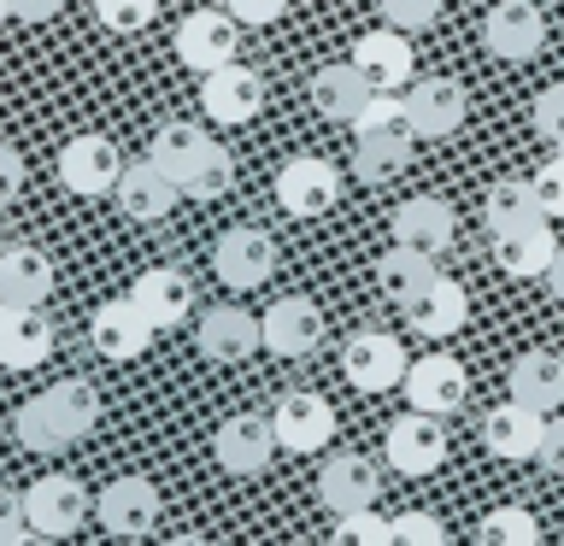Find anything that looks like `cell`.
I'll use <instances>...</instances> for the list:
<instances>
[{"mask_svg": "<svg viewBox=\"0 0 564 546\" xmlns=\"http://www.w3.org/2000/svg\"><path fill=\"white\" fill-rule=\"evenodd\" d=\"M405 364L412 359H405V347L388 329H359V335H347V347H341V370L359 394H388V387H400Z\"/></svg>", "mask_w": 564, "mask_h": 546, "instance_id": "5b68a950", "label": "cell"}, {"mask_svg": "<svg viewBox=\"0 0 564 546\" xmlns=\"http://www.w3.org/2000/svg\"><path fill=\"white\" fill-rule=\"evenodd\" d=\"M541 429H546V412H535L523 400H506L482 417V447L494 458H506V465H523V458L541 452Z\"/></svg>", "mask_w": 564, "mask_h": 546, "instance_id": "ffe728a7", "label": "cell"}, {"mask_svg": "<svg viewBox=\"0 0 564 546\" xmlns=\"http://www.w3.org/2000/svg\"><path fill=\"white\" fill-rule=\"evenodd\" d=\"M95 18L118 35H135L159 18V0H95Z\"/></svg>", "mask_w": 564, "mask_h": 546, "instance_id": "74e56055", "label": "cell"}, {"mask_svg": "<svg viewBox=\"0 0 564 546\" xmlns=\"http://www.w3.org/2000/svg\"><path fill=\"white\" fill-rule=\"evenodd\" d=\"M546 288H553V299L564 306V247L553 253V264H546Z\"/></svg>", "mask_w": 564, "mask_h": 546, "instance_id": "c3c4849f", "label": "cell"}, {"mask_svg": "<svg viewBox=\"0 0 564 546\" xmlns=\"http://www.w3.org/2000/svg\"><path fill=\"white\" fill-rule=\"evenodd\" d=\"M112 194H118V211L130 223H159V218H171V206H176V194H183V188H176L153 159H141V165H123Z\"/></svg>", "mask_w": 564, "mask_h": 546, "instance_id": "603a6c76", "label": "cell"}, {"mask_svg": "<svg viewBox=\"0 0 564 546\" xmlns=\"http://www.w3.org/2000/svg\"><path fill=\"white\" fill-rule=\"evenodd\" d=\"M488 546H535L541 540V523L529 517L523 505H500V511H488L482 528H476Z\"/></svg>", "mask_w": 564, "mask_h": 546, "instance_id": "d590c367", "label": "cell"}, {"mask_svg": "<svg viewBox=\"0 0 564 546\" xmlns=\"http://www.w3.org/2000/svg\"><path fill=\"white\" fill-rule=\"evenodd\" d=\"M212 452H218V470H229V476H259L276 458L271 417H247V412L224 417L218 435H212Z\"/></svg>", "mask_w": 564, "mask_h": 546, "instance_id": "4fadbf2b", "label": "cell"}, {"mask_svg": "<svg viewBox=\"0 0 564 546\" xmlns=\"http://www.w3.org/2000/svg\"><path fill=\"white\" fill-rule=\"evenodd\" d=\"M382 452H388V465H394L400 476H435L441 465H447V429H441V417L435 412H405L388 423V435H382Z\"/></svg>", "mask_w": 564, "mask_h": 546, "instance_id": "3957f363", "label": "cell"}, {"mask_svg": "<svg viewBox=\"0 0 564 546\" xmlns=\"http://www.w3.org/2000/svg\"><path fill=\"white\" fill-rule=\"evenodd\" d=\"M135 306L153 317V329H183L188 312H194V288L183 271H171V264H159V271H141L135 276Z\"/></svg>", "mask_w": 564, "mask_h": 546, "instance_id": "d4e9b609", "label": "cell"}, {"mask_svg": "<svg viewBox=\"0 0 564 546\" xmlns=\"http://www.w3.org/2000/svg\"><path fill=\"white\" fill-rule=\"evenodd\" d=\"M405 112L423 141H447L465 123V83L458 77H412L405 83Z\"/></svg>", "mask_w": 564, "mask_h": 546, "instance_id": "7c38bea8", "label": "cell"}, {"mask_svg": "<svg viewBox=\"0 0 564 546\" xmlns=\"http://www.w3.org/2000/svg\"><path fill=\"white\" fill-rule=\"evenodd\" d=\"M482 218H488L494 236H506V229H523V223L546 218V211H541L529 176H500V183H488V194H482Z\"/></svg>", "mask_w": 564, "mask_h": 546, "instance_id": "1f68e13d", "label": "cell"}, {"mask_svg": "<svg viewBox=\"0 0 564 546\" xmlns=\"http://www.w3.org/2000/svg\"><path fill=\"white\" fill-rule=\"evenodd\" d=\"M153 317L135 306V294H123V299H106V306L95 312V324H88V341H95L100 359H141L153 341Z\"/></svg>", "mask_w": 564, "mask_h": 546, "instance_id": "2e32d148", "label": "cell"}, {"mask_svg": "<svg viewBox=\"0 0 564 546\" xmlns=\"http://www.w3.org/2000/svg\"><path fill=\"white\" fill-rule=\"evenodd\" d=\"M24 194V153L0 141V206H12Z\"/></svg>", "mask_w": 564, "mask_h": 546, "instance_id": "bcb514c9", "label": "cell"}, {"mask_svg": "<svg viewBox=\"0 0 564 546\" xmlns=\"http://www.w3.org/2000/svg\"><path fill=\"white\" fill-rule=\"evenodd\" d=\"M271 188H276V200H282L289 218H324V211L341 200V171H335L329 159H317V153H300L276 171Z\"/></svg>", "mask_w": 564, "mask_h": 546, "instance_id": "ba28073f", "label": "cell"}, {"mask_svg": "<svg viewBox=\"0 0 564 546\" xmlns=\"http://www.w3.org/2000/svg\"><path fill=\"white\" fill-rule=\"evenodd\" d=\"M200 106H206V118L212 123H247V118H259L264 112V77L253 65H218V70H206V83H200Z\"/></svg>", "mask_w": 564, "mask_h": 546, "instance_id": "8fae6325", "label": "cell"}, {"mask_svg": "<svg viewBox=\"0 0 564 546\" xmlns=\"http://www.w3.org/2000/svg\"><path fill=\"white\" fill-rule=\"evenodd\" d=\"M206 141H212V135L200 130V123H159V130H153V148H148V159H153V165L171 176L176 188H183V176H188V165H194V159H200V148H206Z\"/></svg>", "mask_w": 564, "mask_h": 546, "instance_id": "836d02e7", "label": "cell"}, {"mask_svg": "<svg viewBox=\"0 0 564 546\" xmlns=\"http://www.w3.org/2000/svg\"><path fill=\"white\" fill-rule=\"evenodd\" d=\"M441 18V0H382V24L400 30H430Z\"/></svg>", "mask_w": 564, "mask_h": 546, "instance_id": "60d3db41", "label": "cell"}, {"mask_svg": "<svg viewBox=\"0 0 564 546\" xmlns=\"http://www.w3.org/2000/svg\"><path fill=\"white\" fill-rule=\"evenodd\" d=\"M529 183H535V200H541L546 218H564V153L546 159V165L529 176Z\"/></svg>", "mask_w": 564, "mask_h": 546, "instance_id": "ab89813d", "label": "cell"}, {"mask_svg": "<svg viewBox=\"0 0 564 546\" xmlns=\"http://www.w3.org/2000/svg\"><path fill=\"white\" fill-rule=\"evenodd\" d=\"M394 241H405V247H423V253H447L453 247V236H458V218H453V206L447 200H435V194H417V200H405L394 218Z\"/></svg>", "mask_w": 564, "mask_h": 546, "instance_id": "cb8c5ba5", "label": "cell"}, {"mask_svg": "<svg viewBox=\"0 0 564 546\" xmlns=\"http://www.w3.org/2000/svg\"><path fill=\"white\" fill-rule=\"evenodd\" d=\"M535 465H541L546 476H564V412H546V429H541Z\"/></svg>", "mask_w": 564, "mask_h": 546, "instance_id": "b9f144b4", "label": "cell"}, {"mask_svg": "<svg viewBox=\"0 0 564 546\" xmlns=\"http://www.w3.org/2000/svg\"><path fill=\"white\" fill-rule=\"evenodd\" d=\"M553 148H558V153H564V130H558V135H553Z\"/></svg>", "mask_w": 564, "mask_h": 546, "instance_id": "816d5d0a", "label": "cell"}, {"mask_svg": "<svg viewBox=\"0 0 564 546\" xmlns=\"http://www.w3.org/2000/svg\"><path fill=\"white\" fill-rule=\"evenodd\" d=\"M24 517H30V535H42V540L77 535L83 517H88V488L65 470L35 476V482L24 488Z\"/></svg>", "mask_w": 564, "mask_h": 546, "instance_id": "7a4b0ae2", "label": "cell"}, {"mask_svg": "<svg viewBox=\"0 0 564 546\" xmlns=\"http://www.w3.org/2000/svg\"><path fill=\"white\" fill-rule=\"evenodd\" d=\"M30 535V517H24V493L0 488V546H18Z\"/></svg>", "mask_w": 564, "mask_h": 546, "instance_id": "7bdbcfd3", "label": "cell"}, {"mask_svg": "<svg viewBox=\"0 0 564 546\" xmlns=\"http://www.w3.org/2000/svg\"><path fill=\"white\" fill-rule=\"evenodd\" d=\"M0 18H12V0H0Z\"/></svg>", "mask_w": 564, "mask_h": 546, "instance_id": "f907efd6", "label": "cell"}, {"mask_svg": "<svg viewBox=\"0 0 564 546\" xmlns=\"http://www.w3.org/2000/svg\"><path fill=\"white\" fill-rule=\"evenodd\" d=\"M412 141H417V130H359V141H352V171L365 183H388V176L405 171Z\"/></svg>", "mask_w": 564, "mask_h": 546, "instance_id": "f546056e", "label": "cell"}, {"mask_svg": "<svg viewBox=\"0 0 564 546\" xmlns=\"http://www.w3.org/2000/svg\"><path fill=\"white\" fill-rule=\"evenodd\" d=\"M59 12H65V0H12V18H24V24H47Z\"/></svg>", "mask_w": 564, "mask_h": 546, "instance_id": "7dc6e473", "label": "cell"}, {"mask_svg": "<svg viewBox=\"0 0 564 546\" xmlns=\"http://www.w3.org/2000/svg\"><path fill=\"white\" fill-rule=\"evenodd\" d=\"M95 517L112 535H148L159 523V488L148 476H118V482H106L95 493Z\"/></svg>", "mask_w": 564, "mask_h": 546, "instance_id": "ac0fdd59", "label": "cell"}, {"mask_svg": "<svg viewBox=\"0 0 564 546\" xmlns=\"http://www.w3.org/2000/svg\"><path fill=\"white\" fill-rule=\"evenodd\" d=\"M558 253V241H553V229H546V218L535 223H523V229H506V236H494V264H500L506 276H546V264H553Z\"/></svg>", "mask_w": 564, "mask_h": 546, "instance_id": "4316f807", "label": "cell"}, {"mask_svg": "<svg viewBox=\"0 0 564 546\" xmlns=\"http://www.w3.org/2000/svg\"><path fill=\"white\" fill-rule=\"evenodd\" d=\"M212 271H218V282L236 288V294L259 288V282H271V271H276V241L264 236V229H253V223L224 229L218 247H212Z\"/></svg>", "mask_w": 564, "mask_h": 546, "instance_id": "8992f818", "label": "cell"}, {"mask_svg": "<svg viewBox=\"0 0 564 546\" xmlns=\"http://www.w3.org/2000/svg\"><path fill=\"white\" fill-rule=\"evenodd\" d=\"M47 352H53V317L47 312L24 306L7 329H0V364L7 370H35Z\"/></svg>", "mask_w": 564, "mask_h": 546, "instance_id": "4dcf8cb0", "label": "cell"}, {"mask_svg": "<svg viewBox=\"0 0 564 546\" xmlns=\"http://www.w3.org/2000/svg\"><path fill=\"white\" fill-rule=\"evenodd\" d=\"M482 47L494 53V59H535V53L546 47V18L535 0H494L488 18H482Z\"/></svg>", "mask_w": 564, "mask_h": 546, "instance_id": "9c48e42d", "label": "cell"}, {"mask_svg": "<svg viewBox=\"0 0 564 546\" xmlns=\"http://www.w3.org/2000/svg\"><path fill=\"white\" fill-rule=\"evenodd\" d=\"M229 183H236V159H229L224 141H206L200 159H194L188 176H183V194L188 200H224Z\"/></svg>", "mask_w": 564, "mask_h": 546, "instance_id": "e575fe53", "label": "cell"}, {"mask_svg": "<svg viewBox=\"0 0 564 546\" xmlns=\"http://www.w3.org/2000/svg\"><path fill=\"white\" fill-rule=\"evenodd\" d=\"M352 65L370 77V88H405L417 70V53H412V30L388 24V30H365L352 42Z\"/></svg>", "mask_w": 564, "mask_h": 546, "instance_id": "e0dca14e", "label": "cell"}, {"mask_svg": "<svg viewBox=\"0 0 564 546\" xmlns=\"http://www.w3.org/2000/svg\"><path fill=\"white\" fill-rule=\"evenodd\" d=\"M535 130L546 141L564 130V83H553V88H541V95H535Z\"/></svg>", "mask_w": 564, "mask_h": 546, "instance_id": "ee69618b", "label": "cell"}, {"mask_svg": "<svg viewBox=\"0 0 564 546\" xmlns=\"http://www.w3.org/2000/svg\"><path fill=\"white\" fill-rule=\"evenodd\" d=\"M435 276V253H423V247H405V241H394L388 253L377 259V288L388 294V299H412L423 282Z\"/></svg>", "mask_w": 564, "mask_h": 546, "instance_id": "d6a6232c", "label": "cell"}, {"mask_svg": "<svg viewBox=\"0 0 564 546\" xmlns=\"http://www.w3.org/2000/svg\"><path fill=\"white\" fill-rule=\"evenodd\" d=\"M259 335H264V347H271L276 359H300V352H312L317 341H324V312H317L306 294H282L276 306H264Z\"/></svg>", "mask_w": 564, "mask_h": 546, "instance_id": "9a60e30c", "label": "cell"}, {"mask_svg": "<svg viewBox=\"0 0 564 546\" xmlns=\"http://www.w3.org/2000/svg\"><path fill=\"white\" fill-rule=\"evenodd\" d=\"M18 312H24V306H12V299H7V288H0V329H7V324H12Z\"/></svg>", "mask_w": 564, "mask_h": 546, "instance_id": "681fc988", "label": "cell"}, {"mask_svg": "<svg viewBox=\"0 0 564 546\" xmlns=\"http://www.w3.org/2000/svg\"><path fill=\"white\" fill-rule=\"evenodd\" d=\"M229 12H236V24H276L282 12H289V0H224Z\"/></svg>", "mask_w": 564, "mask_h": 546, "instance_id": "f6af8a7d", "label": "cell"}, {"mask_svg": "<svg viewBox=\"0 0 564 546\" xmlns=\"http://www.w3.org/2000/svg\"><path fill=\"white\" fill-rule=\"evenodd\" d=\"M123 176V153L112 135H70L59 148V183L70 194H83V200H100V194H112Z\"/></svg>", "mask_w": 564, "mask_h": 546, "instance_id": "277c9868", "label": "cell"}, {"mask_svg": "<svg viewBox=\"0 0 564 546\" xmlns=\"http://www.w3.org/2000/svg\"><path fill=\"white\" fill-rule=\"evenodd\" d=\"M506 387H511V400L535 405V412H558L564 405V359H553V352H523V359H511Z\"/></svg>", "mask_w": 564, "mask_h": 546, "instance_id": "f1b7e54d", "label": "cell"}, {"mask_svg": "<svg viewBox=\"0 0 564 546\" xmlns=\"http://www.w3.org/2000/svg\"><path fill=\"white\" fill-rule=\"evenodd\" d=\"M370 95H377V88H370V77H365L352 59H347V65H324V70L312 77V106H317L329 123H352V118L365 112Z\"/></svg>", "mask_w": 564, "mask_h": 546, "instance_id": "83f0119b", "label": "cell"}, {"mask_svg": "<svg viewBox=\"0 0 564 546\" xmlns=\"http://www.w3.org/2000/svg\"><path fill=\"white\" fill-rule=\"evenodd\" d=\"M405 400L417 405V412H435V417H453L458 405H465L470 394V376H465V364L447 359V352H435V359H412L405 364Z\"/></svg>", "mask_w": 564, "mask_h": 546, "instance_id": "5bb4252c", "label": "cell"}, {"mask_svg": "<svg viewBox=\"0 0 564 546\" xmlns=\"http://www.w3.org/2000/svg\"><path fill=\"white\" fill-rule=\"evenodd\" d=\"M95 423H100L95 382L65 376V382H53L47 394H35L30 405H18L12 429H18V447L24 452H65V447H77Z\"/></svg>", "mask_w": 564, "mask_h": 546, "instance_id": "6da1fadb", "label": "cell"}, {"mask_svg": "<svg viewBox=\"0 0 564 546\" xmlns=\"http://www.w3.org/2000/svg\"><path fill=\"white\" fill-rule=\"evenodd\" d=\"M236 42H241V30H236V12L229 7H200V12H188L183 24H176V59H183L188 70H218L236 59Z\"/></svg>", "mask_w": 564, "mask_h": 546, "instance_id": "30bf717a", "label": "cell"}, {"mask_svg": "<svg viewBox=\"0 0 564 546\" xmlns=\"http://www.w3.org/2000/svg\"><path fill=\"white\" fill-rule=\"evenodd\" d=\"M388 535H394V546H441L447 540V523L430 517V511H400V517L388 523Z\"/></svg>", "mask_w": 564, "mask_h": 546, "instance_id": "f35d334b", "label": "cell"}, {"mask_svg": "<svg viewBox=\"0 0 564 546\" xmlns=\"http://www.w3.org/2000/svg\"><path fill=\"white\" fill-rule=\"evenodd\" d=\"M194 341H200V359H212V364H247L264 347V335H259L253 312L218 306V312L200 317V335H194Z\"/></svg>", "mask_w": 564, "mask_h": 546, "instance_id": "44dd1931", "label": "cell"}, {"mask_svg": "<svg viewBox=\"0 0 564 546\" xmlns=\"http://www.w3.org/2000/svg\"><path fill=\"white\" fill-rule=\"evenodd\" d=\"M271 429H276L282 452H317V447H329V435H335V405L317 394V387H289V394L271 405Z\"/></svg>", "mask_w": 564, "mask_h": 546, "instance_id": "52a82bcc", "label": "cell"}, {"mask_svg": "<svg viewBox=\"0 0 564 546\" xmlns=\"http://www.w3.org/2000/svg\"><path fill=\"white\" fill-rule=\"evenodd\" d=\"M0 288H7L12 306H47L53 294V259L30 241L0 247Z\"/></svg>", "mask_w": 564, "mask_h": 546, "instance_id": "484cf974", "label": "cell"}, {"mask_svg": "<svg viewBox=\"0 0 564 546\" xmlns=\"http://www.w3.org/2000/svg\"><path fill=\"white\" fill-rule=\"evenodd\" d=\"M317 500H324L329 517L341 511H359V505H377L382 500V482H377V465L365 452H335L324 470H317Z\"/></svg>", "mask_w": 564, "mask_h": 546, "instance_id": "d6986e66", "label": "cell"}, {"mask_svg": "<svg viewBox=\"0 0 564 546\" xmlns=\"http://www.w3.org/2000/svg\"><path fill=\"white\" fill-rule=\"evenodd\" d=\"M335 540H347V546H394V535H388V523L377 517V505L341 511V517H335Z\"/></svg>", "mask_w": 564, "mask_h": 546, "instance_id": "8d00e7d4", "label": "cell"}, {"mask_svg": "<svg viewBox=\"0 0 564 546\" xmlns=\"http://www.w3.org/2000/svg\"><path fill=\"white\" fill-rule=\"evenodd\" d=\"M465 312H470L465 288H458L453 276H441V271L405 299V324H412L417 335H430V341H447V335L465 329Z\"/></svg>", "mask_w": 564, "mask_h": 546, "instance_id": "7402d4cb", "label": "cell"}]
</instances>
